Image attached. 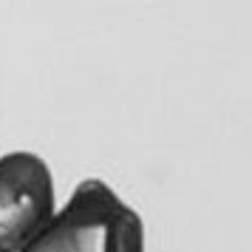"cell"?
<instances>
[{
	"instance_id": "6da1fadb",
	"label": "cell",
	"mask_w": 252,
	"mask_h": 252,
	"mask_svg": "<svg viewBox=\"0 0 252 252\" xmlns=\"http://www.w3.org/2000/svg\"><path fill=\"white\" fill-rule=\"evenodd\" d=\"M26 252H145V224L102 179H85Z\"/></svg>"
},
{
	"instance_id": "7a4b0ae2",
	"label": "cell",
	"mask_w": 252,
	"mask_h": 252,
	"mask_svg": "<svg viewBox=\"0 0 252 252\" xmlns=\"http://www.w3.org/2000/svg\"><path fill=\"white\" fill-rule=\"evenodd\" d=\"M57 210L48 164L29 150L0 156V252H26Z\"/></svg>"
}]
</instances>
